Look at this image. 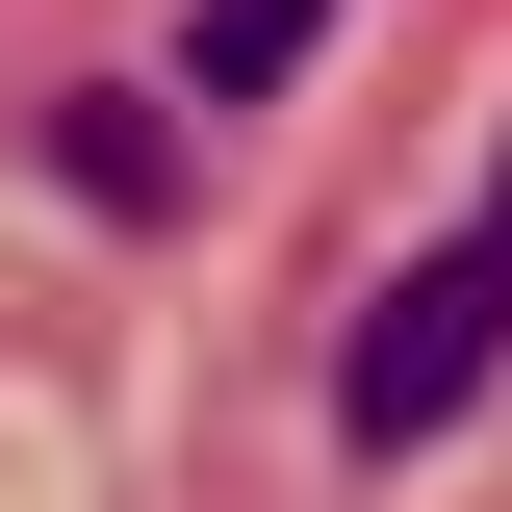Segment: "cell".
I'll return each instance as SVG.
<instances>
[{
    "mask_svg": "<svg viewBox=\"0 0 512 512\" xmlns=\"http://www.w3.org/2000/svg\"><path fill=\"white\" fill-rule=\"evenodd\" d=\"M487 359H512V231H436L359 333H333V436H359V461L461 436V410H487Z\"/></svg>",
    "mask_w": 512,
    "mask_h": 512,
    "instance_id": "1",
    "label": "cell"
},
{
    "mask_svg": "<svg viewBox=\"0 0 512 512\" xmlns=\"http://www.w3.org/2000/svg\"><path fill=\"white\" fill-rule=\"evenodd\" d=\"M52 180H77V205H128V231H154V205H180V128H154V103H52Z\"/></svg>",
    "mask_w": 512,
    "mask_h": 512,
    "instance_id": "2",
    "label": "cell"
},
{
    "mask_svg": "<svg viewBox=\"0 0 512 512\" xmlns=\"http://www.w3.org/2000/svg\"><path fill=\"white\" fill-rule=\"evenodd\" d=\"M308 26H333V0H205L180 77H205V103H282V77H308Z\"/></svg>",
    "mask_w": 512,
    "mask_h": 512,
    "instance_id": "3",
    "label": "cell"
},
{
    "mask_svg": "<svg viewBox=\"0 0 512 512\" xmlns=\"http://www.w3.org/2000/svg\"><path fill=\"white\" fill-rule=\"evenodd\" d=\"M487 231H512V180H487Z\"/></svg>",
    "mask_w": 512,
    "mask_h": 512,
    "instance_id": "4",
    "label": "cell"
}]
</instances>
